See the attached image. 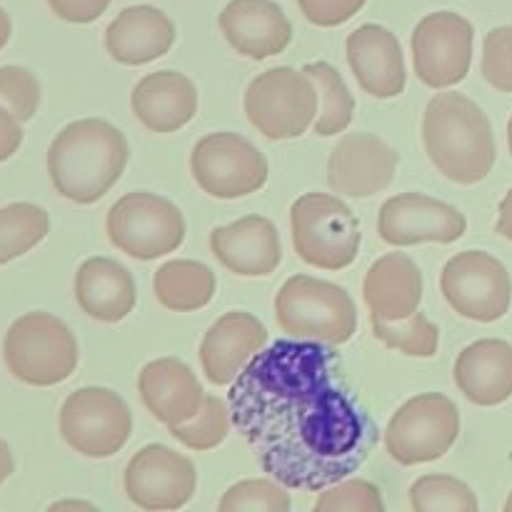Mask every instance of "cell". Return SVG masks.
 Listing matches in <instances>:
<instances>
[{"label": "cell", "instance_id": "6da1fadb", "mask_svg": "<svg viewBox=\"0 0 512 512\" xmlns=\"http://www.w3.org/2000/svg\"><path fill=\"white\" fill-rule=\"evenodd\" d=\"M335 345L275 340L233 380L228 408L260 468L288 490H325L358 473L378 428L350 393Z\"/></svg>", "mask_w": 512, "mask_h": 512}, {"label": "cell", "instance_id": "7a4b0ae2", "mask_svg": "<svg viewBox=\"0 0 512 512\" xmlns=\"http://www.w3.org/2000/svg\"><path fill=\"white\" fill-rule=\"evenodd\" d=\"M128 140L100 118L65 125L48 150V173L55 190L78 205L98 203L128 165Z\"/></svg>", "mask_w": 512, "mask_h": 512}, {"label": "cell", "instance_id": "3957f363", "mask_svg": "<svg viewBox=\"0 0 512 512\" xmlns=\"http://www.w3.org/2000/svg\"><path fill=\"white\" fill-rule=\"evenodd\" d=\"M430 163L448 180L475 185L495 165V138L485 110L463 93H438L423 115Z\"/></svg>", "mask_w": 512, "mask_h": 512}, {"label": "cell", "instance_id": "277c9868", "mask_svg": "<svg viewBox=\"0 0 512 512\" xmlns=\"http://www.w3.org/2000/svg\"><path fill=\"white\" fill-rule=\"evenodd\" d=\"M278 325L298 340L343 345L358 330V310L348 290L328 280L293 275L275 298Z\"/></svg>", "mask_w": 512, "mask_h": 512}, {"label": "cell", "instance_id": "5b68a950", "mask_svg": "<svg viewBox=\"0 0 512 512\" xmlns=\"http://www.w3.org/2000/svg\"><path fill=\"white\" fill-rule=\"evenodd\" d=\"M3 358L10 375L33 388H50L78 368V340L55 315L35 310L8 328Z\"/></svg>", "mask_w": 512, "mask_h": 512}, {"label": "cell", "instance_id": "8992f818", "mask_svg": "<svg viewBox=\"0 0 512 512\" xmlns=\"http://www.w3.org/2000/svg\"><path fill=\"white\" fill-rule=\"evenodd\" d=\"M293 248L308 265L343 270L358 258L363 233L353 210L335 195L305 193L290 208Z\"/></svg>", "mask_w": 512, "mask_h": 512}, {"label": "cell", "instance_id": "52a82bcc", "mask_svg": "<svg viewBox=\"0 0 512 512\" xmlns=\"http://www.w3.org/2000/svg\"><path fill=\"white\" fill-rule=\"evenodd\" d=\"M245 113L265 138H300L318 115V88L305 70L270 68L245 90Z\"/></svg>", "mask_w": 512, "mask_h": 512}, {"label": "cell", "instance_id": "ba28073f", "mask_svg": "<svg viewBox=\"0 0 512 512\" xmlns=\"http://www.w3.org/2000/svg\"><path fill=\"white\" fill-rule=\"evenodd\" d=\"M105 230L120 253L135 260H155L183 245L185 218L168 198L128 193L108 210Z\"/></svg>", "mask_w": 512, "mask_h": 512}, {"label": "cell", "instance_id": "9c48e42d", "mask_svg": "<svg viewBox=\"0 0 512 512\" xmlns=\"http://www.w3.org/2000/svg\"><path fill=\"white\" fill-rule=\"evenodd\" d=\"M460 435V410L448 395L423 393L410 398L385 428V450L400 465L440 460Z\"/></svg>", "mask_w": 512, "mask_h": 512}, {"label": "cell", "instance_id": "30bf717a", "mask_svg": "<svg viewBox=\"0 0 512 512\" xmlns=\"http://www.w3.org/2000/svg\"><path fill=\"white\" fill-rule=\"evenodd\" d=\"M133 433V415L125 400L108 388H80L60 408V435L85 458H113Z\"/></svg>", "mask_w": 512, "mask_h": 512}, {"label": "cell", "instance_id": "8fae6325", "mask_svg": "<svg viewBox=\"0 0 512 512\" xmlns=\"http://www.w3.org/2000/svg\"><path fill=\"white\" fill-rule=\"evenodd\" d=\"M190 170L200 188L220 200L245 198L268 183V160L238 133H210L195 143Z\"/></svg>", "mask_w": 512, "mask_h": 512}, {"label": "cell", "instance_id": "7c38bea8", "mask_svg": "<svg viewBox=\"0 0 512 512\" xmlns=\"http://www.w3.org/2000/svg\"><path fill=\"white\" fill-rule=\"evenodd\" d=\"M440 290L450 308L475 323H495L510 310L508 268L485 250H465L445 263Z\"/></svg>", "mask_w": 512, "mask_h": 512}, {"label": "cell", "instance_id": "4fadbf2b", "mask_svg": "<svg viewBox=\"0 0 512 512\" xmlns=\"http://www.w3.org/2000/svg\"><path fill=\"white\" fill-rule=\"evenodd\" d=\"M475 30L468 18L450 10L430 13L413 30L415 73L428 88H453L473 63Z\"/></svg>", "mask_w": 512, "mask_h": 512}, {"label": "cell", "instance_id": "5bb4252c", "mask_svg": "<svg viewBox=\"0 0 512 512\" xmlns=\"http://www.w3.org/2000/svg\"><path fill=\"white\" fill-rule=\"evenodd\" d=\"M125 493L143 510H178L193 500L198 473L193 460L165 445H145L125 465Z\"/></svg>", "mask_w": 512, "mask_h": 512}, {"label": "cell", "instance_id": "9a60e30c", "mask_svg": "<svg viewBox=\"0 0 512 512\" xmlns=\"http://www.w3.org/2000/svg\"><path fill=\"white\" fill-rule=\"evenodd\" d=\"M468 230V220L455 205L423 193H400L385 200L378 215L380 238L395 248L418 243H455Z\"/></svg>", "mask_w": 512, "mask_h": 512}, {"label": "cell", "instance_id": "2e32d148", "mask_svg": "<svg viewBox=\"0 0 512 512\" xmlns=\"http://www.w3.org/2000/svg\"><path fill=\"white\" fill-rule=\"evenodd\" d=\"M398 153L373 133H350L338 140L328 160V183L338 195L370 198L388 188L398 170Z\"/></svg>", "mask_w": 512, "mask_h": 512}, {"label": "cell", "instance_id": "e0dca14e", "mask_svg": "<svg viewBox=\"0 0 512 512\" xmlns=\"http://www.w3.org/2000/svg\"><path fill=\"white\" fill-rule=\"evenodd\" d=\"M268 343V328L245 310H230L215 320L200 343V365L213 385H233L245 365Z\"/></svg>", "mask_w": 512, "mask_h": 512}, {"label": "cell", "instance_id": "ac0fdd59", "mask_svg": "<svg viewBox=\"0 0 512 512\" xmlns=\"http://www.w3.org/2000/svg\"><path fill=\"white\" fill-rule=\"evenodd\" d=\"M210 250L223 268L243 278L270 275L283 260L278 228L263 215H248L210 233Z\"/></svg>", "mask_w": 512, "mask_h": 512}, {"label": "cell", "instance_id": "d6986e66", "mask_svg": "<svg viewBox=\"0 0 512 512\" xmlns=\"http://www.w3.org/2000/svg\"><path fill=\"white\" fill-rule=\"evenodd\" d=\"M218 23L225 40L253 60L273 58L293 40V25L273 0H230Z\"/></svg>", "mask_w": 512, "mask_h": 512}, {"label": "cell", "instance_id": "ffe728a7", "mask_svg": "<svg viewBox=\"0 0 512 512\" xmlns=\"http://www.w3.org/2000/svg\"><path fill=\"white\" fill-rule=\"evenodd\" d=\"M348 63L360 88L373 98H398L405 90V58L398 35L383 25H360L348 35Z\"/></svg>", "mask_w": 512, "mask_h": 512}, {"label": "cell", "instance_id": "44dd1931", "mask_svg": "<svg viewBox=\"0 0 512 512\" xmlns=\"http://www.w3.org/2000/svg\"><path fill=\"white\" fill-rule=\"evenodd\" d=\"M138 390L145 408L168 428L193 420L208 398L193 370L178 358H158L145 365Z\"/></svg>", "mask_w": 512, "mask_h": 512}, {"label": "cell", "instance_id": "7402d4cb", "mask_svg": "<svg viewBox=\"0 0 512 512\" xmlns=\"http://www.w3.org/2000/svg\"><path fill=\"white\" fill-rule=\"evenodd\" d=\"M363 300L370 320L410 318L423 300V273L405 253H388L370 265L363 283Z\"/></svg>", "mask_w": 512, "mask_h": 512}, {"label": "cell", "instance_id": "603a6c76", "mask_svg": "<svg viewBox=\"0 0 512 512\" xmlns=\"http://www.w3.org/2000/svg\"><path fill=\"white\" fill-rule=\"evenodd\" d=\"M140 123L153 133H175L198 113V90L193 80L175 70H158L140 80L130 95Z\"/></svg>", "mask_w": 512, "mask_h": 512}, {"label": "cell", "instance_id": "cb8c5ba5", "mask_svg": "<svg viewBox=\"0 0 512 512\" xmlns=\"http://www.w3.org/2000/svg\"><path fill=\"white\" fill-rule=\"evenodd\" d=\"M455 385L470 403L495 408L512 398V345L485 338L468 345L455 360Z\"/></svg>", "mask_w": 512, "mask_h": 512}, {"label": "cell", "instance_id": "d4e9b609", "mask_svg": "<svg viewBox=\"0 0 512 512\" xmlns=\"http://www.w3.org/2000/svg\"><path fill=\"white\" fill-rule=\"evenodd\" d=\"M175 43V25L153 5H130L105 30L110 58L123 65H145L163 58Z\"/></svg>", "mask_w": 512, "mask_h": 512}, {"label": "cell", "instance_id": "484cf974", "mask_svg": "<svg viewBox=\"0 0 512 512\" xmlns=\"http://www.w3.org/2000/svg\"><path fill=\"white\" fill-rule=\"evenodd\" d=\"M75 300L93 320L120 323L135 308V280L113 258H88L75 275Z\"/></svg>", "mask_w": 512, "mask_h": 512}, {"label": "cell", "instance_id": "4316f807", "mask_svg": "<svg viewBox=\"0 0 512 512\" xmlns=\"http://www.w3.org/2000/svg\"><path fill=\"white\" fill-rule=\"evenodd\" d=\"M153 290L163 308L173 313H193L213 300L215 273L198 260H170L155 273Z\"/></svg>", "mask_w": 512, "mask_h": 512}, {"label": "cell", "instance_id": "83f0119b", "mask_svg": "<svg viewBox=\"0 0 512 512\" xmlns=\"http://www.w3.org/2000/svg\"><path fill=\"white\" fill-rule=\"evenodd\" d=\"M303 70L313 78L320 95V115L315 120V133L323 135V138L343 133L353 123L355 98L340 70L335 65L325 63V60L308 63Z\"/></svg>", "mask_w": 512, "mask_h": 512}, {"label": "cell", "instance_id": "f1b7e54d", "mask_svg": "<svg viewBox=\"0 0 512 512\" xmlns=\"http://www.w3.org/2000/svg\"><path fill=\"white\" fill-rule=\"evenodd\" d=\"M48 230L50 218L40 205L10 203L0 208V265L43 243Z\"/></svg>", "mask_w": 512, "mask_h": 512}, {"label": "cell", "instance_id": "f546056e", "mask_svg": "<svg viewBox=\"0 0 512 512\" xmlns=\"http://www.w3.org/2000/svg\"><path fill=\"white\" fill-rule=\"evenodd\" d=\"M410 505L418 512H478V498L453 475H425L410 485Z\"/></svg>", "mask_w": 512, "mask_h": 512}, {"label": "cell", "instance_id": "4dcf8cb0", "mask_svg": "<svg viewBox=\"0 0 512 512\" xmlns=\"http://www.w3.org/2000/svg\"><path fill=\"white\" fill-rule=\"evenodd\" d=\"M370 323H373L375 338L398 353L413 355V358H433L438 353L440 330L423 313H413L410 318L393 320V323H385V320H370Z\"/></svg>", "mask_w": 512, "mask_h": 512}, {"label": "cell", "instance_id": "1f68e13d", "mask_svg": "<svg viewBox=\"0 0 512 512\" xmlns=\"http://www.w3.org/2000/svg\"><path fill=\"white\" fill-rule=\"evenodd\" d=\"M230 423H233V418H230L228 405H225L223 400L208 395L203 410H200L193 420L170 425L168 430L178 443L185 445V448L205 453V450L218 448V445L228 438Z\"/></svg>", "mask_w": 512, "mask_h": 512}, {"label": "cell", "instance_id": "d6a6232c", "mask_svg": "<svg viewBox=\"0 0 512 512\" xmlns=\"http://www.w3.org/2000/svg\"><path fill=\"white\" fill-rule=\"evenodd\" d=\"M278 480H243L220 500V512H288L290 495Z\"/></svg>", "mask_w": 512, "mask_h": 512}, {"label": "cell", "instance_id": "836d02e7", "mask_svg": "<svg viewBox=\"0 0 512 512\" xmlns=\"http://www.w3.org/2000/svg\"><path fill=\"white\" fill-rule=\"evenodd\" d=\"M318 512H383L385 503L380 490L368 480L345 478L330 485L315 503Z\"/></svg>", "mask_w": 512, "mask_h": 512}, {"label": "cell", "instance_id": "e575fe53", "mask_svg": "<svg viewBox=\"0 0 512 512\" xmlns=\"http://www.w3.org/2000/svg\"><path fill=\"white\" fill-rule=\"evenodd\" d=\"M0 105L15 115L20 123L33 118L40 105V83L28 68L5 65L0 68Z\"/></svg>", "mask_w": 512, "mask_h": 512}, {"label": "cell", "instance_id": "d590c367", "mask_svg": "<svg viewBox=\"0 0 512 512\" xmlns=\"http://www.w3.org/2000/svg\"><path fill=\"white\" fill-rule=\"evenodd\" d=\"M483 75L495 90L512 93V25H503L485 35Z\"/></svg>", "mask_w": 512, "mask_h": 512}, {"label": "cell", "instance_id": "8d00e7d4", "mask_svg": "<svg viewBox=\"0 0 512 512\" xmlns=\"http://www.w3.org/2000/svg\"><path fill=\"white\" fill-rule=\"evenodd\" d=\"M368 0H298L305 18L318 28H338L348 23Z\"/></svg>", "mask_w": 512, "mask_h": 512}, {"label": "cell", "instance_id": "74e56055", "mask_svg": "<svg viewBox=\"0 0 512 512\" xmlns=\"http://www.w3.org/2000/svg\"><path fill=\"white\" fill-rule=\"evenodd\" d=\"M50 10L65 23H93L108 10L110 0H48Z\"/></svg>", "mask_w": 512, "mask_h": 512}, {"label": "cell", "instance_id": "f35d334b", "mask_svg": "<svg viewBox=\"0 0 512 512\" xmlns=\"http://www.w3.org/2000/svg\"><path fill=\"white\" fill-rule=\"evenodd\" d=\"M20 145H23V128H20V120L0 105V163L13 158V155L18 153Z\"/></svg>", "mask_w": 512, "mask_h": 512}, {"label": "cell", "instance_id": "ab89813d", "mask_svg": "<svg viewBox=\"0 0 512 512\" xmlns=\"http://www.w3.org/2000/svg\"><path fill=\"white\" fill-rule=\"evenodd\" d=\"M498 233L503 238H508L512 243V190L500 203V215H498Z\"/></svg>", "mask_w": 512, "mask_h": 512}, {"label": "cell", "instance_id": "60d3db41", "mask_svg": "<svg viewBox=\"0 0 512 512\" xmlns=\"http://www.w3.org/2000/svg\"><path fill=\"white\" fill-rule=\"evenodd\" d=\"M15 470V460H13V453H10L8 443H5L3 438H0V485L5 483V480L13 475Z\"/></svg>", "mask_w": 512, "mask_h": 512}, {"label": "cell", "instance_id": "b9f144b4", "mask_svg": "<svg viewBox=\"0 0 512 512\" xmlns=\"http://www.w3.org/2000/svg\"><path fill=\"white\" fill-rule=\"evenodd\" d=\"M10 33H13V23H10V15L0 8V50L5 48V43L10 40Z\"/></svg>", "mask_w": 512, "mask_h": 512}, {"label": "cell", "instance_id": "7bdbcfd3", "mask_svg": "<svg viewBox=\"0 0 512 512\" xmlns=\"http://www.w3.org/2000/svg\"><path fill=\"white\" fill-rule=\"evenodd\" d=\"M65 508H68V510H75V508H78V510H95V505L80 503V500H63V503H55L50 510H65Z\"/></svg>", "mask_w": 512, "mask_h": 512}, {"label": "cell", "instance_id": "ee69618b", "mask_svg": "<svg viewBox=\"0 0 512 512\" xmlns=\"http://www.w3.org/2000/svg\"><path fill=\"white\" fill-rule=\"evenodd\" d=\"M508 143H510V153H512V118H510V123H508Z\"/></svg>", "mask_w": 512, "mask_h": 512}, {"label": "cell", "instance_id": "f6af8a7d", "mask_svg": "<svg viewBox=\"0 0 512 512\" xmlns=\"http://www.w3.org/2000/svg\"><path fill=\"white\" fill-rule=\"evenodd\" d=\"M505 510H508V512H512V493H510V498H508V503H505Z\"/></svg>", "mask_w": 512, "mask_h": 512}]
</instances>
